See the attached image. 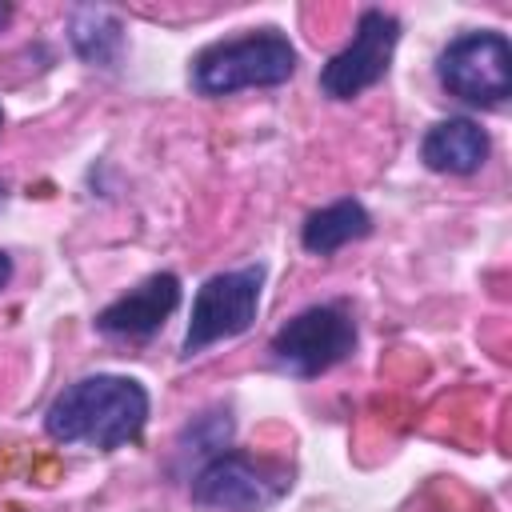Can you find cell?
Returning a JSON list of instances; mask_svg holds the SVG:
<instances>
[{
	"instance_id": "obj_1",
	"label": "cell",
	"mask_w": 512,
	"mask_h": 512,
	"mask_svg": "<svg viewBox=\"0 0 512 512\" xmlns=\"http://www.w3.org/2000/svg\"><path fill=\"white\" fill-rule=\"evenodd\" d=\"M152 400L136 376L96 372L68 384L44 412V432L56 444H88L96 452H116L144 436Z\"/></svg>"
},
{
	"instance_id": "obj_2",
	"label": "cell",
	"mask_w": 512,
	"mask_h": 512,
	"mask_svg": "<svg viewBox=\"0 0 512 512\" xmlns=\"http://www.w3.org/2000/svg\"><path fill=\"white\" fill-rule=\"evenodd\" d=\"M296 76V48L284 32L260 28L236 40L208 44L192 60V88L200 96H232L244 88H276Z\"/></svg>"
},
{
	"instance_id": "obj_3",
	"label": "cell",
	"mask_w": 512,
	"mask_h": 512,
	"mask_svg": "<svg viewBox=\"0 0 512 512\" xmlns=\"http://www.w3.org/2000/svg\"><path fill=\"white\" fill-rule=\"evenodd\" d=\"M264 276H268L264 264H244V268H228V272L208 276L196 288L192 316H188V328L180 340V356L192 360L204 348L248 332L256 324V312H260Z\"/></svg>"
},
{
	"instance_id": "obj_4",
	"label": "cell",
	"mask_w": 512,
	"mask_h": 512,
	"mask_svg": "<svg viewBox=\"0 0 512 512\" xmlns=\"http://www.w3.org/2000/svg\"><path fill=\"white\" fill-rule=\"evenodd\" d=\"M288 488H292V472L284 464L256 460L236 448L208 456L188 484L192 500L216 512H268L288 496Z\"/></svg>"
},
{
	"instance_id": "obj_5",
	"label": "cell",
	"mask_w": 512,
	"mask_h": 512,
	"mask_svg": "<svg viewBox=\"0 0 512 512\" xmlns=\"http://www.w3.org/2000/svg\"><path fill=\"white\" fill-rule=\"evenodd\" d=\"M356 352V320L340 304H312L276 328L268 356L296 380H316Z\"/></svg>"
},
{
	"instance_id": "obj_6",
	"label": "cell",
	"mask_w": 512,
	"mask_h": 512,
	"mask_svg": "<svg viewBox=\"0 0 512 512\" xmlns=\"http://www.w3.org/2000/svg\"><path fill=\"white\" fill-rule=\"evenodd\" d=\"M436 80L448 96L472 104V108H496L512 96V44L504 32H464L456 36L440 60Z\"/></svg>"
},
{
	"instance_id": "obj_7",
	"label": "cell",
	"mask_w": 512,
	"mask_h": 512,
	"mask_svg": "<svg viewBox=\"0 0 512 512\" xmlns=\"http://www.w3.org/2000/svg\"><path fill=\"white\" fill-rule=\"evenodd\" d=\"M396 44H400V20L384 8H364L352 40L320 68V92L328 100H356L360 92L376 88L392 68Z\"/></svg>"
},
{
	"instance_id": "obj_8",
	"label": "cell",
	"mask_w": 512,
	"mask_h": 512,
	"mask_svg": "<svg viewBox=\"0 0 512 512\" xmlns=\"http://www.w3.org/2000/svg\"><path fill=\"white\" fill-rule=\"evenodd\" d=\"M180 308V276L176 272H152L124 296H116L108 308L96 312V332L108 340H148L164 328V320Z\"/></svg>"
},
{
	"instance_id": "obj_9",
	"label": "cell",
	"mask_w": 512,
	"mask_h": 512,
	"mask_svg": "<svg viewBox=\"0 0 512 512\" xmlns=\"http://www.w3.org/2000/svg\"><path fill=\"white\" fill-rule=\"evenodd\" d=\"M488 132L468 120V116H448V120H436L424 140H420V160L424 168L440 172V176H472L484 168L488 160Z\"/></svg>"
},
{
	"instance_id": "obj_10",
	"label": "cell",
	"mask_w": 512,
	"mask_h": 512,
	"mask_svg": "<svg viewBox=\"0 0 512 512\" xmlns=\"http://www.w3.org/2000/svg\"><path fill=\"white\" fill-rule=\"evenodd\" d=\"M68 44L92 68H120L128 48L124 20L104 4H80L68 16Z\"/></svg>"
},
{
	"instance_id": "obj_11",
	"label": "cell",
	"mask_w": 512,
	"mask_h": 512,
	"mask_svg": "<svg viewBox=\"0 0 512 512\" xmlns=\"http://www.w3.org/2000/svg\"><path fill=\"white\" fill-rule=\"evenodd\" d=\"M364 236H372V216H368V208H364L360 200H352V196H340V200L316 208V212L300 224V244H304V252H312V256H332V252H340L344 244L364 240Z\"/></svg>"
},
{
	"instance_id": "obj_12",
	"label": "cell",
	"mask_w": 512,
	"mask_h": 512,
	"mask_svg": "<svg viewBox=\"0 0 512 512\" xmlns=\"http://www.w3.org/2000/svg\"><path fill=\"white\" fill-rule=\"evenodd\" d=\"M8 280H12V256L0 252V288H8Z\"/></svg>"
},
{
	"instance_id": "obj_13",
	"label": "cell",
	"mask_w": 512,
	"mask_h": 512,
	"mask_svg": "<svg viewBox=\"0 0 512 512\" xmlns=\"http://www.w3.org/2000/svg\"><path fill=\"white\" fill-rule=\"evenodd\" d=\"M8 16H12V8H8V4H0V24H4Z\"/></svg>"
},
{
	"instance_id": "obj_14",
	"label": "cell",
	"mask_w": 512,
	"mask_h": 512,
	"mask_svg": "<svg viewBox=\"0 0 512 512\" xmlns=\"http://www.w3.org/2000/svg\"><path fill=\"white\" fill-rule=\"evenodd\" d=\"M0 200H4V184H0Z\"/></svg>"
},
{
	"instance_id": "obj_15",
	"label": "cell",
	"mask_w": 512,
	"mask_h": 512,
	"mask_svg": "<svg viewBox=\"0 0 512 512\" xmlns=\"http://www.w3.org/2000/svg\"><path fill=\"white\" fill-rule=\"evenodd\" d=\"M0 124H4V108H0Z\"/></svg>"
}]
</instances>
